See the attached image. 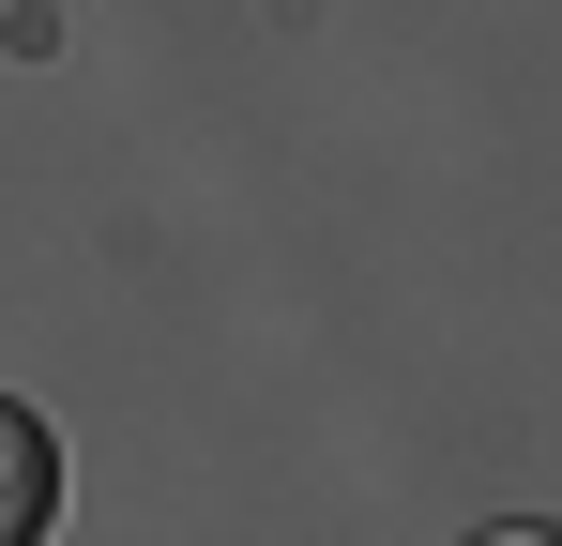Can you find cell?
Masks as SVG:
<instances>
[{"instance_id":"cell-2","label":"cell","mask_w":562,"mask_h":546,"mask_svg":"<svg viewBox=\"0 0 562 546\" xmlns=\"http://www.w3.org/2000/svg\"><path fill=\"white\" fill-rule=\"evenodd\" d=\"M486 546H562V532H486Z\"/></svg>"},{"instance_id":"cell-1","label":"cell","mask_w":562,"mask_h":546,"mask_svg":"<svg viewBox=\"0 0 562 546\" xmlns=\"http://www.w3.org/2000/svg\"><path fill=\"white\" fill-rule=\"evenodd\" d=\"M46 516H61V441L0 395V546H46Z\"/></svg>"}]
</instances>
